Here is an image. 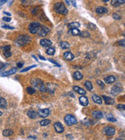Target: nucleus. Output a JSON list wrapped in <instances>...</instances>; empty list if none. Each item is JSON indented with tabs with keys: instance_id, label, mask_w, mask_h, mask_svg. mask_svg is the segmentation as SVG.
<instances>
[{
	"instance_id": "1",
	"label": "nucleus",
	"mask_w": 125,
	"mask_h": 140,
	"mask_svg": "<svg viewBox=\"0 0 125 140\" xmlns=\"http://www.w3.org/2000/svg\"><path fill=\"white\" fill-rule=\"evenodd\" d=\"M31 86L36 89L38 90L41 92H46V86L45 85V83L43 82V81L40 79H33L31 80Z\"/></svg>"
},
{
	"instance_id": "2",
	"label": "nucleus",
	"mask_w": 125,
	"mask_h": 140,
	"mask_svg": "<svg viewBox=\"0 0 125 140\" xmlns=\"http://www.w3.org/2000/svg\"><path fill=\"white\" fill-rule=\"evenodd\" d=\"M31 41V38L28 35H20L15 40V44L17 46H24L29 44Z\"/></svg>"
},
{
	"instance_id": "3",
	"label": "nucleus",
	"mask_w": 125,
	"mask_h": 140,
	"mask_svg": "<svg viewBox=\"0 0 125 140\" xmlns=\"http://www.w3.org/2000/svg\"><path fill=\"white\" fill-rule=\"evenodd\" d=\"M54 10L60 13V14H63V15H67L68 13V10L66 8V6H64L63 3L62 2H56L54 5Z\"/></svg>"
},
{
	"instance_id": "4",
	"label": "nucleus",
	"mask_w": 125,
	"mask_h": 140,
	"mask_svg": "<svg viewBox=\"0 0 125 140\" xmlns=\"http://www.w3.org/2000/svg\"><path fill=\"white\" fill-rule=\"evenodd\" d=\"M64 122L68 126H71L77 123V119L73 114H67L64 118Z\"/></svg>"
},
{
	"instance_id": "5",
	"label": "nucleus",
	"mask_w": 125,
	"mask_h": 140,
	"mask_svg": "<svg viewBox=\"0 0 125 140\" xmlns=\"http://www.w3.org/2000/svg\"><path fill=\"white\" fill-rule=\"evenodd\" d=\"M49 33V28L46 27V26L40 24V26L38 28V31H37V34H38L39 36H41V37H46Z\"/></svg>"
},
{
	"instance_id": "6",
	"label": "nucleus",
	"mask_w": 125,
	"mask_h": 140,
	"mask_svg": "<svg viewBox=\"0 0 125 140\" xmlns=\"http://www.w3.org/2000/svg\"><path fill=\"white\" fill-rule=\"evenodd\" d=\"M39 26H40V24L34 22V23H31V24H29L28 30H29V31H30V33H31V34H37V31H38Z\"/></svg>"
},
{
	"instance_id": "7",
	"label": "nucleus",
	"mask_w": 125,
	"mask_h": 140,
	"mask_svg": "<svg viewBox=\"0 0 125 140\" xmlns=\"http://www.w3.org/2000/svg\"><path fill=\"white\" fill-rule=\"evenodd\" d=\"M123 90V88H122V86L120 85V83H117L116 85H114L112 89H111V94L113 95H117L118 94L121 93V91Z\"/></svg>"
},
{
	"instance_id": "8",
	"label": "nucleus",
	"mask_w": 125,
	"mask_h": 140,
	"mask_svg": "<svg viewBox=\"0 0 125 140\" xmlns=\"http://www.w3.org/2000/svg\"><path fill=\"white\" fill-rule=\"evenodd\" d=\"M1 49L3 52V54H4V56L6 58H10V56L12 55V53L10 52V49H11V47L10 45H6V46H3L1 48Z\"/></svg>"
},
{
	"instance_id": "9",
	"label": "nucleus",
	"mask_w": 125,
	"mask_h": 140,
	"mask_svg": "<svg viewBox=\"0 0 125 140\" xmlns=\"http://www.w3.org/2000/svg\"><path fill=\"white\" fill-rule=\"evenodd\" d=\"M104 132L105 134L107 136H113L115 135L116 133V130L113 127H110V126H108V127H106L104 128Z\"/></svg>"
},
{
	"instance_id": "10",
	"label": "nucleus",
	"mask_w": 125,
	"mask_h": 140,
	"mask_svg": "<svg viewBox=\"0 0 125 140\" xmlns=\"http://www.w3.org/2000/svg\"><path fill=\"white\" fill-rule=\"evenodd\" d=\"M49 110L48 108H45V109H41L38 111V114L39 117L43 118H46L49 115Z\"/></svg>"
},
{
	"instance_id": "11",
	"label": "nucleus",
	"mask_w": 125,
	"mask_h": 140,
	"mask_svg": "<svg viewBox=\"0 0 125 140\" xmlns=\"http://www.w3.org/2000/svg\"><path fill=\"white\" fill-rule=\"evenodd\" d=\"M57 86L53 83H47L46 85V92H49L50 94H53L55 92V90L56 89Z\"/></svg>"
},
{
	"instance_id": "12",
	"label": "nucleus",
	"mask_w": 125,
	"mask_h": 140,
	"mask_svg": "<svg viewBox=\"0 0 125 140\" xmlns=\"http://www.w3.org/2000/svg\"><path fill=\"white\" fill-rule=\"evenodd\" d=\"M53 126H54V128H55V130H56V132H58V133H63L64 132V128H63V124L60 122H56L53 124Z\"/></svg>"
},
{
	"instance_id": "13",
	"label": "nucleus",
	"mask_w": 125,
	"mask_h": 140,
	"mask_svg": "<svg viewBox=\"0 0 125 140\" xmlns=\"http://www.w3.org/2000/svg\"><path fill=\"white\" fill-rule=\"evenodd\" d=\"M40 44L44 48H49V47H51V45H52V41L49 39L45 38V39H41L40 40Z\"/></svg>"
},
{
	"instance_id": "14",
	"label": "nucleus",
	"mask_w": 125,
	"mask_h": 140,
	"mask_svg": "<svg viewBox=\"0 0 125 140\" xmlns=\"http://www.w3.org/2000/svg\"><path fill=\"white\" fill-rule=\"evenodd\" d=\"M79 102L84 107H87L88 104H89V99H88L86 96H85V95H82L79 98Z\"/></svg>"
},
{
	"instance_id": "15",
	"label": "nucleus",
	"mask_w": 125,
	"mask_h": 140,
	"mask_svg": "<svg viewBox=\"0 0 125 140\" xmlns=\"http://www.w3.org/2000/svg\"><path fill=\"white\" fill-rule=\"evenodd\" d=\"M73 90H74L76 93H77V94H79L80 95H85L86 94V91L81 87H79L77 86H73Z\"/></svg>"
},
{
	"instance_id": "16",
	"label": "nucleus",
	"mask_w": 125,
	"mask_h": 140,
	"mask_svg": "<svg viewBox=\"0 0 125 140\" xmlns=\"http://www.w3.org/2000/svg\"><path fill=\"white\" fill-rule=\"evenodd\" d=\"M63 58L67 61H71L74 58V55H73L70 52H66L63 53Z\"/></svg>"
},
{
	"instance_id": "17",
	"label": "nucleus",
	"mask_w": 125,
	"mask_h": 140,
	"mask_svg": "<svg viewBox=\"0 0 125 140\" xmlns=\"http://www.w3.org/2000/svg\"><path fill=\"white\" fill-rule=\"evenodd\" d=\"M92 114L95 118H96V119H101V118H102V117H103L102 112L100 110H94L92 113Z\"/></svg>"
},
{
	"instance_id": "18",
	"label": "nucleus",
	"mask_w": 125,
	"mask_h": 140,
	"mask_svg": "<svg viewBox=\"0 0 125 140\" xmlns=\"http://www.w3.org/2000/svg\"><path fill=\"white\" fill-rule=\"evenodd\" d=\"M68 33L73 35V36H78V35L80 34L81 31H80L78 28H70V29L69 30V31H68Z\"/></svg>"
},
{
	"instance_id": "19",
	"label": "nucleus",
	"mask_w": 125,
	"mask_h": 140,
	"mask_svg": "<svg viewBox=\"0 0 125 140\" xmlns=\"http://www.w3.org/2000/svg\"><path fill=\"white\" fill-rule=\"evenodd\" d=\"M104 81L107 84H111V83H113L115 82L116 81V78L113 76H109L107 77H106V78L104 79Z\"/></svg>"
},
{
	"instance_id": "20",
	"label": "nucleus",
	"mask_w": 125,
	"mask_h": 140,
	"mask_svg": "<svg viewBox=\"0 0 125 140\" xmlns=\"http://www.w3.org/2000/svg\"><path fill=\"white\" fill-rule=\"evenodd\" d=\"M96 12L98 14H105V13H107L108 12V10L106 8V7H103V6H99L98 8H96L95 10Z\"/></svg>"
},
{
	"instance_id": "21",
	"label": "nucleus",
	"mask_w": 125,
	"mask_h": 140,
	"mask_svg": "<svg viewBox=\"0 0 125 140\" xmlns=\"http://www.w3.org/2000/svg\"><path fill=\"white\" fill-rule=\"evenodd\" d=\"M17 68H11L10 70H9V71H6L5 72H3L2 74V76H11L14 73H16L17 72Z\"/></svg>"
},
{
	"instance_id": "22",
	"label": "nucleus",
	"mask_w": 125,
	"mask_h": 140,
	"mask_svg": "<svg viewBox=\"0 0 125 140\" xmlns=\"http://www.w3.org/2000/svg\"><path fill=\"white\" fill-rule=\"evenodd\" d=\"M92 100H93L95 103H96V104H102V98H101L99 96H98V95H96V94H93V95L92 96Z\"/></svg>"
},
{
	"instance_id": "23",
	"label": "nucleus",
	"mask_w": 125,
	"mask_h": 140,
	"mask_svg": "<svg viewBox=\"0 0 125 140\" xmlns=\"http://www.w3.org/2000/svg\"><path fill=\"white\" fill-rule=\"evenodd\" d=\"M102 99H103L106 102V104H109V105H112L114 104V100L112 99L111 97H109V96H102Z\"/></svg>"
},
{
	"instance_id": "24",
	"label": "nucleus",
	"mask_w": 125,
	"mask_h": 140,
	"mask_svg": "<svg viewBox=\"0 0 125 140\" xmlns=\"http://www.w3.org/2000/svg\"><path fill=\"white\" fill-rule=\"evenodd\" d=\"M27 115L29 118H31V119H35L37 118V117L38 116V113L34 110H28L27 111Z\"/></svg>"
},
{
	"instance_id": "25",
	"label": "nucleus",
	"mask_w": 125,
	"mask_h": 140,
	"mask_svg": "<svg viewBox=\"0 0 125 140\" xmlns=\"http://www.w3.org/2000/svg\"><path fill=\"white\" fill-rule=\"evenodd\" d=\"M7 107V102L4 99L3 97L0 96V108L1 109H5Z\"/></svg>"
},
{
	"instance_id": "26",
	"label": "nucleus",
	"mask_w": 125,
	"mask_h": 140,
	"mask_svg": "<svg viewBox=\"0 0 125 140\" xmlns=\"http://www.w3.org/2000/svg\"><path fill=\"white\" fill-rule=\"evenodd\" d=\"M73 78H74L76 80H80L83 79V75L79 71H76L74 73H73Z\"/></svg>"
},
{
	"instance_id": "27",
	"label": "nucleus",
	"mask_w": 125,
	"mask_h": 140,
	"mask_svg": "<svg viewBox=\"0 0 125 140\" xmlns=\"http://www.w3.org/2000/svg\"><path fill=\"white\" fill-rule=\"evenodd\" d=\"M13 134V130H11V129H6V130H4L3 132V135L4 136H6V137L11 136Z\"/></svg>"
},
{
	"instance_id": "28",
	"label": "nucleus",
	"mask_w": 125,
	"mask_h": 140,
	"mask_svg": "<svg viewBox=\"0 0 125 140\" xmlns=\"http://www.w3.org/2000/svg\"><path fill=\"white\" fill-rule=\"evenodd\" d=\"M70 44L68 43V42L67 41H62L61 43H60V47L61 48L63 49H68L70 48Z\"/></svg>"
},
{
	"instance_id": "29",
	"label": "nucleus",
	"mask_w": 125,
	"mask_h": 140,
	"mask_svg": "<svg viewBox=\"0 0 125 140\" xmlns=\"http://www.w3.org/2000/svg\"><path fill=\"white\" fill-rule=\"evenodd\" d=\"M56 52V50H55V48H48V49L46 50V54H49V55H53Z\"/></svg>"
},
{
	"instance_id": "30",
	"label": "nucleus",
	"mask_w": 125,
	"mask_h": 140,
	"mask_svg": "<svg viewBox=\"0 0 125 140\" xmlns=\"http://www.w3.org/2000/svg\"><path fill=\"white\" fill-rule=\"evenodd\" d=\"M85 86L87 88V90H92V89H93V86H92V82H90V81H86L85 82Z\"/></svg>"
},
{
	"instance_id": "31",
	"label": "nucleus",
	"mask_w": 125,
	"mask_h": 140,
	"mask_svg": "<svg viewBox=\"0 0 125 140\" xmlns=\"http://www.w3.org/2000/svg\"><path fill=\"white\" fill-rule=\"evenodd\" d=\"M80 26V24L77 23V22H73V23H70L68 24V27L70 28H78Z\"/></svg>"
},
{
	"instance_id": "32",
	"label": "nucleus",
	"mask_w": 125,
	"mask_h": 140,
	"mask_svg": "<svg viewBox=\"0 0 125 140\" xmlns=\"http://www.w3.org/2000/svg\"><path fill=\"white\" fill-rule=\"evenodd\" d=\"M50 123H51V121H50V120H48V119H44V120H42V121L40 122L41 126H47V125H49Z\"/></svg>"
},
{
	"instance_id": "33",
	"label": "nucleus",
	"mask_w": 125,
	"mask_h": 140,
	"mask_svg": "<svg viewBox=\"0 0 125 140\" xmlns=\"http://www.w3.org/2000/svg\"><path fill=\"white\" fill-rule=\"evenodd\" d=\"M27 92L28 94H34L35 93V89L34 87H31V86H28L27 88Z\"/></svg>"
},
{
	"instance_id": "34",
	"label": "nucleus",
	"mask_w": 125,
	"mask_h": 140,
	"mask_svg": "<svg viewBox=\"0 0 125 140\" xmlns=\"http://www.w3.org/2000/svg\"><path fill=\"white\" fill-rule=\"evenodd\" d=\"M80 36L81 38H89L90 37V34L88 32V31H82L81 33H80Z\"/></svg>"
},
{
	"instance_id": "35",
	"label": "nucleus",
	"mask_w": 125,
	"mask_h": 140,
	"mask_svg": "<svg viewBox=\"0 0 125 140\" xmlns=\"http://www.w3.org/2000/svg\"><path fill=\"white\" fill-rule=\"evenodd\" d=\"M87 26H88V28H89V29H90V30H95V29H96V26H95L94 24H92V23H90V24H88Z\"/></svg>"
},
{
	"instance_id": "36",
	"label": "nucleus",
	"mask_w": 125,
	"mask_h": 140,
	"mask_svg": "<svg viewBox=\"0 0 125 140\" xmlns=\"http://www.w3.org/2000/svg\"><path fill=\"white\" fill-rule=\"evenodd\" d=\"M111 5L114 7H118L120 6L119 2H117V0H112L111 1Z\"/></svg>"
},
{
	"instance_id": "37",
	"label": "nucleus",
	"mask_w": 125,
	"mask_h": 140,
	"mask_svg": "<svg viewBox=\"0 0 125 140\" xmlns=\"http://www.w3.org/2000/svg\"><path fill=\"white\" fill-rule=\"evenodd\" d=\"M34 67H36V65H33V66H29V67H27V68H24V69H22V70H21V72H27V71H28V70H30L31 68H34Z\"/></svg>"
},
{
	"instance_id": "38",
	"label": "nucleus",
	"mask_w": 125,
	"mask_h": 140,
	"mask_svg": "<svg viewBox=\"0 0 125 140\" xmlns=\"http://www.w3.org/2000/svg\"><path fill=\"white\" fill-rule=\"evenodd\" d=\"M97 84H98V85L101 87V88H102V89H103L104 87H105V84L103 83V82H102V80H97Z\"/></svg>"
},
{
	"instance_id": "39",
	"label": "nucleus",
	"mask_w": 125,
	"mask_h": 140,
	"mask_svg": "<svg viewBox=\"0 0 125 140\" xmlns=\"http://www.w3.org/2000/svg\"><path fill=\"white\" fill-rule=\"evenodd\" d=\"M117 44H118L120 46H123V47H125V39H123V40H120L118 42H117Z\"/></svg>"
},
{
	"instance_id": "40",
	"label": "nucleus",
	"mask_w": 125,
	"mask_h": 140,
	"mask_svg": "<svg viewBox=\"0 0 125 140\" xmlns=\"http://www.w3.org/2000/svg\"><path fill=\"white\" fill-rule=\"evenodd\" d=\"M113 19H115V20H120V18H121L119 14H117L116 12H115V13L113 14Z\"/></svg>"
},
{
	"instance_id": "41",
	"label": "nucleus",
	"mask_w": 125,
	"mask_h": 140,
	"mask_svg": "<svg viewBox=\"0 0 125 140\" xmlns=\"http://www.w3.org/2000/svg\"><path fill=\"white\" fill-rule=\"evenodd\" d=\"M3 28H4V29H9V30H13L14 29L13 26H8V25H3Z\"/></svg>"
},
{
	"instance_id": "42",
	"label": "nucleus",
	"mask_w": 125,
	"mask_h": 140,
	"mask_svg": "<svg viewBox=\"0 0 125 140\" xmlns=\"http://www.w3.org/2000/svg\"><path fill=\"white\" fill-rule=\"evenodd\" d=\"M107 120L108 121H109V122H116V118H114L113 117H112V116H109V117H108L107 118Z\"/></svg>"
},
{
	"instance_id": "43",
	"label": "nucleus",
	"mask_w": 125,
	"mask_h": 140,
	"mask_svg": "<svg viewBox=\"0 0 125 140\" xmlns=\"http://www.w3.org/2000/svg\"><path fill=\"white\" fill-rule=\"evenodd\" d=\"M117 108H118L119 109H120V110H125V105H123V104H119L118 106H117Z\"/></svg>"
},
{
	"instance_id": "44",
	"label": "nucleus",
	"mask_w": 125,
	"mask_h": 140,
	"mask_svg": "<svg viewBox=\"0 0 125 140\" xmlns=\"http://www.w3.org/2000/svg\"><path fill=\"white\" fill-rule=\"evenodd\" d=\"M4 21H6V22H10L11 21V18L10 17H3V18Z\"/></svg>"
},
{
	"instance_id": "45",
	"label": "nucleus",
	"mask_w": 125,
	"mask_h": 140,
	"mask_svg": "<svg viewBox=\"0 0 125 140\" xmlns=\"http://www.w3.org/2000/svg\"><path fill=\"white\" fill-rule=\"evenodd\" d=\"M7 1H8V0H0V6L5 4Z\"/></svg>"
},
{
	"instance_id": "46",
	"label": "nucleus",
	"mask_w": 125,
	"mask_h": 140,
	"mask_svg": "<svg viewBox=\"0 0 125 140\" xmlns=\"http://www.w3.org/2000/svg\"><path fill=\"white\" fill-rule=\"evenodd\" d=\"M23 65H24V63H23V62H19V63H17V67L21 68L22 66H23Z\"/></svg>"
},
{
	"instance_id": "47",
	"label": "nucleus",
	"mask_w": 125,
	"mask_h": 140,
	"mask_svg": "<svg viewBox=\"0 0 125 140\" xmlns=\"http://www.w3.org/2000/svg\"><path fill=\"white\" fill-rule=\"evenodd\" d=\"M117 2H118L119 4L120 5V4H123V3H125V0H117Z\"/></svg>"
},
{
	"instance_id": "48",
	"label": "nucleus",
	"mask_w": 125,
	"mask_h": 140,
	"mask_svg": "<svg viewBox=\"0 0 125 140\" xmlns=\"http://www.w3.org/2000/svg\"><path fill=\"white\" fill-rule=\"evenodd\" d=\"M49 62H52L53 63V64H56L58 66H60V65H58L57 63H56V61H54V60H53V59H50V58L49 59Z\"/></svg>"
},
{
	"instance_id": "49",
	"label": "nucleus",
	"mask_w": 125,
	"mask_h": 140,
	"mask_svg": "<svg viewBox=\"0 0 125 140\" xmlns=\"http://www.w3.org/2000/svg\"><path fill=\"white\" fill-rule=\"evenodd\" d=\"M37 10H38V8H36L35 10H31V12H32V13H33V15H35V14L37 13Z\"/></svg>"
},
{
	"instance_id": "50",
	"label": "nucleus",
	"mask_w": 125,
	"mask_h": 140,
	"mask_svg": "<svg viewBox=\"0 0 125 140\" xmlns=\"http://www.w3.org/2000/svg\"><path fill=\"white\" fill-rule=\"evenodd\" d=\"M71 1H72L73 6H76V2H74V0H71Z\"/></svg>"
},
{
	"instance_id": "51",
	"label": "nucleus",
	"mask_w": 125,
	"mask_h": 140,
	"mask_svg": "<svg viewBox=\"0 0 125 140\" xmlns=\"http://www.w3.org/2000/svg\"><path fill=\"white\" fill-rule=\"evenodd\" d=\"M27 138H34V139H36V137H35V136H28Z\"/></svg>"
},
{
	"instance_id": "52",
	"label": "nucleus",
	"mask_w": 125,
	"mask_h": 140,
	"mask_svg": "<svg viewBox=\"0 0 125 140\" xmlns=\"http://www.w3.org/2000/svg\"><path fill=\"white\" fill-rule=\"evenodd\" d=\"M38 57H39L41 59H42V60H46V58H43L41 55H38Z\"/></svg>"
},
{
	"instance_id": "53",
	"label": "nucleus",
	"mask_w": 125,
	"mask_h": 140,
	"mask_svg": "<svg viewBox=\"0 0 125 140\" xmlns=\"http://www.w3.org/2000/svg\"><path fill=\"white\" fill-rule=\"evenodd\" d=\"M4 13H5V14H6V15H9V16H10V12H4Z\"/></svg>"
},
{
	"instance_id": "54",
	"label": "nucleus",
	"mask_w": 125,
	"mask_h": 140,
	"mask_svg": "<svg viewBox=\"0 0 125 140\" xmlns=\"http://www.w3.org/2000/svg\"><path fill=\"white\" fill-rule=\"evenodd\" d=\"M102 1H103L104 2H109V0H102Z\"/></svg>"
},
{
	"instance_id": "55",
	"label": "nucleus",
	"mask_w": 125,
	"mask_h": 140,
	"mask_svg": "<svg viewBox=\"0 0 125 140\" xmlns=\"http://www.w3.org/2000/svg\"><path fill=\"white\" fill-rule=\"evenodd\" d=\"M21 2H25V1H27V0H20Z\"/></svg>"
},
{
	"instance_id": "56",
	"label": "nucleus",
	"mask_w": 125,
	"mask_h": 140,
	"mask_svg": "<svg viewBox=\"0 0 125 140\" xmlns=\"http://www.w3.org/2000/svg\"><path fill=\"white\" fill-rule=\"evenodd\" d=\"M2 114H3V113H2V112H1V111H0V116H1Z\"/></svg>"
}]
</instances>
